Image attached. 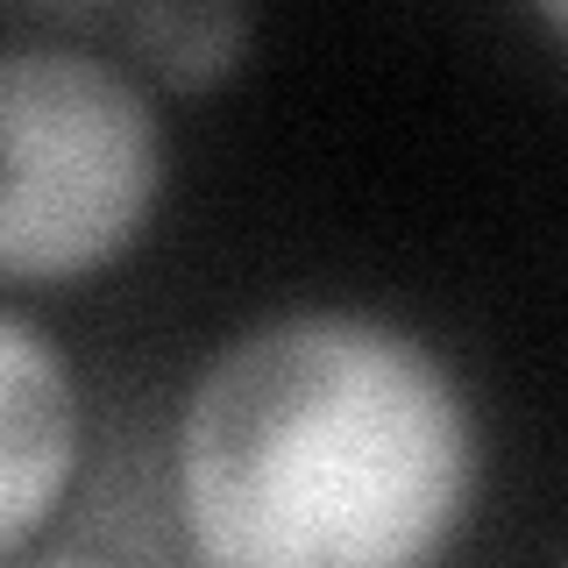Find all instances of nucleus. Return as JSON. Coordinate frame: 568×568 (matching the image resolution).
<instances>
[{
	"label": "nucleus",
	"mask_w": 568,
	"mask_h": 568,
	"mask_svg": "<svg viewBox=\"0 0 568 568\" xmlns=\"http://www.w3.org/2000/svg\"><path fill=\"white\" fill-rule=\"evenodd\" d=\"M85 469L79 363L36 313L0 298V568L36 555Z\"/></svg>",
	"instance_id": "obj_3"
},
{
	"label": "nucleus",
	"mask_w": 568,
	"mask_h": 568,
	"mask_svg": "<svg viewBox=\"0 0 568 568\" xmlns=\"http://www.w3.org/2000/svg\"><path fill=\"white\" fill-rule=\"evenodd\" d=\"M484 476V405L455 355L355 298L242 320L171 419L192 568H448Z\"/></svg>",
	"instance_id": "obj_1"
},
{
	"label": "nucleus",
	"mask_w": 568,
	"mask_h": 568,
	"mask_svg": "<svg viewBox=\"0 0 568 568\" xmlns=\"http://www.w3.org/2000/svg\"><path fill=\"white\" fill-rule=\"evenodd\" d=\"M171 192L164 100L71 29L0 36V292L129 263Z\"/></svg>",
	"instance_id": "obj_2"
},
{
	"label": "nucleus",
	"mask_w": 568,
	"mask_h": 568,
	"mask_svg": "<svg viewBox=\"0 0 568 568\" xmlns=\"http://www.w3.org/2000/svg\"><path fill=\"white\" fill-rule=\"evenodd\" d=\"M8 568H129V561H106V555H22Z\"/></svg>",
	"instance_id": "obj_5"
},
{
	"label": "nucleus",
	"mask_w": 568,
	"mask_h": 568,
	"mask_svg": "<svg viewBox=\"0 0 568 568\" xmlns=\"http://www.w3.org/2000/svg\"><path fill=\"white\" fill-rule=\"evenodd\" d=\"M58 29L114 50L150 93H213L248 64L256 14L242 0H142V8H64Z\"/></svg>",
	"instance_id": "obj_4"
}]
</instances>
